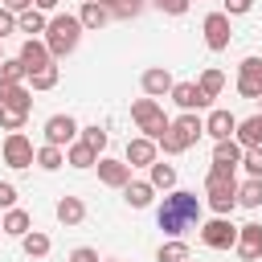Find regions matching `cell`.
Segmentation results:
<instances>
[{
	"mask_svg": "<svg viewBox=\"0 0 262 262\" xmlns=\"http://www.w3.org/2000/svg\"><path fill=\"white\" fill-rule=\"evenodd\" d=\"M156 225L168 237H184L188 229H201V196L188 188H172L156 209Z\"/></svg>",
	"mask_w": 262,
	"mask_h": 262,
	"instance_id": "cell-1",
	"label": "cell"
},
{
	"mask_svg": "<svg viewBox=\"0 0 262 262\" xmlns=\"http://www.w3.org/2000/svg\"><path fill=\"white\" fill-rule=\"evenodd\" d=\"M82 20H78V12H57V16H49V29H45V45H49V53H53V61L57 57H70L74 49H78V41H82Z\"/></svg>",
	"mask_w": 262,
	"mask_h": 262,
	"instance_id": "cell-2",
	"label": "cell"
},
{
	"mask_svg": "<svg viewBox=\"0 0 262 262\" xmlns=\"http://www.w3.org/2000/svg\"><path fill=\"white\" fill-rule=\"evenodd\" d=\"M205 196H209L213 217H229V213L237 209V176H233V168H209V176H205Z\"/></svg>",
	"mask_w": 262,
	"mask_h": 262,
	"instance_id": "cell-3",
	"label": "cell"
},
{
	"mask_svg": "<svg viewBox=\"0 0 262 262\" xmlns=\"http://www.w3.org/2000/svg\"><path fill=\"white\" fill-rule=\"evenodd\" d=\"M131 119H135V127H139L147 139H160V135L172 127V119L164 115V106H160L156 98H135V102H131Z\"/></svg>",
	"mask_w": 262,
	"mask_h": 262,
	"instance_id": "cell-4",
	"label": "cell"
},
{
	"mask_svg": "<svg viewBox=\"0 0 262 262\" xmlns=\"http://www.w3.org/2000/svg\"><path fill=\"white\" fill-rule=\"evenodd\" d=\"M237 233H242V225H233L229 217H209L201 225V242L209 250H233L237 246Z\"/></svg>",
	"mask_w": 262,
	"mask_h": 262,
	"instance_id": "cell-5",
	"label": "cell"
},
{
	"mask_svg": "<svg viewBox=\"0 0 262 262\" xmlns=\"http://www.w3.org/2000/svg\"><path fill=\"white\" fill-rule=\"evenodd\" d=\"M0 151H4V164H8V168H33V164H37V147H33V139H29L25 131H12Z\"/></svg>",
	"mask_w": 262,
	"mask_h": 262,
	"instance_id": "cell-6",
	"label": "cell"
},
{
	"mask_svg": "<svg viewBox=\"0 0 262 262\" xmlns=\"http://www.w3.org/2000/svg\"><path fill=\"white\" fill-rule=\"evenodd\" d=\"M78 135H82V127H78L74 115H49V119H45V143L70 147V143H78Z\"/></svg>",
	"mask_w": 262,
	"mask_h": 262,
	"instance_id": "cell-7",
	"label": "cell"
},
{
	"mask_svg": "<svg viewBox=\"0 0 262 262\" xmlns=\"http://www.w3.org/2000/svg\"><path fill=\"white\" fill-rule=\"evenodd\" d=\"M237 94L258 102L262 98V57H242L237 66Z\"/></svg>",
	"mask_w": 262,
	"mask_h": 262,
	"instance_id": "cell-8",
	"label": "cell"
},
{
	"mask_svg": "<svg viewBox=\"0 0 262 262\" xmlns=\"http://www.w3.org/2000/svg\"><path fill=\"white\" fill-rule=\"evenodd\" d=\"M201 33H205V45H209L213 53L229 49V37H233V29H229V16H225V12H209V16L201 20Z\"/></svg>",
	"mask_w": 262,
	"mask_h": 262,
	"instance_id": "cell-9",
	"label": "cell"
},
{
	"mask_svg": "<svg viewBox=\"0 0 262 262\" xmlns=\"http://www.w3.org/2000/svg\"><path fill=\"white\" fill-rule=\"evenodd\" d=\"M156 156H160V143H156V139H147V135H135V139H127V151H123V160H127L131 168H151V164H156Z\"/></svg>",
	"mask_w": 262,
	"mask_h": 262,
	"instance_id": "cell-10",
	"label": "cell"
},
{
	"mask_svg": "<svg viewBox=\"0 0 262 262\" xmlns=\"http://www.w3.org/2000/svg\"><path fill=\"white\" fill-rule=\"evenodd\" d=\"M16 57L25 61V70H29V74H37V70L53 66V53H49V45H45L41 37H25V45H20V53H16Z\"/></svg>",
	"mask_w": 262,
	"mask_h": 262,
	"instance_id": "cell-11",
	"label": "cell"
},
{
	"mask_svg": "<svg viewBox=\"0 0 262 262\" xmlns=\"http://www.w3.org/2000/svg\"><path fill=\"white\" fill-rule=\"evenodd\" d=\"M94 168H98V180H102L106 188H127V184H131V164H127V160H111V156H102Z\"/></svg>",
	"mask_w": 262,
	"mask_h": 262,
	"instance_id": "cell-12",
	"label": "cell"
},
{
	"mask_svg": "<svg viewBox=\"0 0 262 262\" xmlns=\"http://www.w3.org/2000/svg\"><path fill=\"white\" fill-rule=\"evenodd\" d=\"M0 106L4 111H20V115H29L33 111V90L25 86V82H0Z\"/></svg>",
	"mask_w": 262,
	"mask_h": 262,
	"instance_id": "cell-13",
	"label": "cell"
},
{
	"mask_svg": "<svg viewBox=\"0 0 262 262\" xmlns=\"http://www.w3.org/2000/svg\"><path fill=\"white\" fill-rule=\"evenodd\" d=\"M237 258H246V262H258L262 258V225L258 221H246L242 225V233H237Z\"/></svg>",
	"mask_w": 262,
	"mask_h": 262,
	"instance_id": "cell-14",
	"label": "cell"
},
{
	"mask_svg": "<svg viewBox=\"0 0 262 262\" xmlns=\"http://www.w3.org/2000/svg\"><path fill=\"white\" fill-rule=\"evenodd\" d=\"M205 135H213V143L233 139V135H237V119H233L229 111H209V115H205Z\"/></svg>",
	"mask_w": 262,
	"mask_h": 262,
	"instance_id": "cell-15",
	"label": "cell"
},
{
	"mask_svg": "<svg viewBox=\"0 0 262 262\" xmlns=\"http://www.w3.org/2000/svg\"><path fill=\"white\" fill-rule=\"evenodd\" d=\"M139 82H143V94H147V98H164V94H172V86H176V82H172V74H168L164 66L143 70V78H139Z\"/></svg>",
	"mask_w": 262,
	"mask_h": 262,
	"instance_id": "cell-16",
	"label": "cell"
},
{
	"mask_svg": "<svg viewBox=\"0 0 262 262\" xmlns=\"http://www.w3.org/2000/svg\"><path fill=\"white\" fill-rule=\"evenodd\" d=\"M172 102H176L180 111H205V106H209V98L201 94L196 82H176V86H172Z\"/></svg>",
	"mask_w": 262,
	"mask_h": 262,
	"instance_id": "cell-17",
	"label": "cell"
},
{
	"mask_svg": "<svg viewBox=\"0 0 262 262\" xmlns=\"http://www.w3.org/2000/svg\"><path fill=\"white\" fill-rule=\"evenodd\" d=\"M242 156H246V147H242L237 139L213 143V168H242Z\"/></svg>",
	"mask_w": 262,
	"mask_h": 262,
	"instance_id": "cell-18",
	"label": "cell"
},
{
	"mask_svg": "<svg viewBox=\"0 0 262 262\" xmlns=\"http://www.w3.org/2000/svg\"><path fill=\"white\" fill-rule=\"evenodd\" d=\"M53 213H57V221H61L66 229H74V225L86 221V201H82V196H61Z\"/></svg>",
	"mask_w": 262,
	"mask_h": 262,
	"instance_id": "cell-19",
	"label": "cell"
},
{
	"mask_svg": "<svg viewBox=\"0 0 262 262\" xmlns=\"http://www.w3.org/2000/svg\"><path fill=\"white\" fill-rule=\"evenodd\" d=\"M78 20H82V29H86V33H98V29L111 20V8H102L98 0H86V4L78 8Z\"/></svg>",
	"mask_w": 262,
	"mask_h": 262,
	"instance_id": "cell-20",
	"label": "cell"
},
{
	"mask_svg": "<svg viewBox=\"0 0 262 262\" xmlns=\"http://www.w3.org/2000/svg\"><path fill=\"white\" fill-rule=\"evenodd\" d=\"M172 127H176V131L184 135V143H188V147H192V143H196V139L205 135V119H201L196 111H184L180 119H172Z\"/></svg>",
	"mask_w": 262,
	"mask_h": 262,
	"instance_id": "cell-21",
	"label": "cell"
},
{
	"mask_svg": "<svg viewBox=\"0 0 262 262\" xmlns=\"http://www.w3.org/2000/svg\"><path fill=\"white\" fill-rule=\"evenodd\" d=\"M123 201H127L131 209H147V205L156 201V188H151V180H131V184L123 188Z\"/></svg>",
	"mask_w": 262,
	"mask_h": 262,
	"instance_id": "cell-22",
	"label": "cell"
},
{
	"mask_svg": "<svg viewBox=\"0 0 262 262\" xmlns=\"http://www.w3.org/2000/svg\"><path fill=\"white\" fill-rule=\"evenodd\" d=\"M242 147H262V115H250V119H237V135H233Z\"/></svg>",
	"mask_w": 262,
	"mask_h": 262,
	"instance_id": "cell-23",
	"label": "cell"
},
{
	"mask_svg": "<svg viewBox=\"0 0 262 262\" xmlns=\"http://www.w3.org/2000/svg\"><path fill=\"white\" fill-rule=\"evenodd\" d=\"M98 160H102V156H98V151H94V147H86V143H82V139H78V143H70V147H66V164H70V168H94V164H98Z\"/></svg>",
	"mask_w": 262,
	"mask_h": 262,
	"instance_id": "cell-24",
	"label": "cell"
},
{
	"mask_svg": "<svg viewBox=\"0 0 262 262\" xmlns=\"http://www.w3.org/2000/svg\"><path fill=\"white\" fill-rule=\"evenodd\" d=\"M0 225H4V233H8V237H25V233H33V217H29L25 209H8Z\"/></svg>",
	"mask_w": 262,
	"mask_h": 262,
	"instance_id": "cell-25",
	"label": "cell"
},
{
	"mask_svg": "<svg viewBox=\"0 0 262 262\" xmlns=\"http://www.w3.org/2000/svg\"><path fill=\"white\" fill-rule=\"evenodd\" d=\"M237 205L242 209H262V180L250 176L246 184H237Z\"/></svg>",
	"mask_w": 262,
	"mask_h": 262,
	"instance_id": "cell-26",
	"label": "cell"
},
{
	"mask_svg": "<svg viewBox=\"0 0 262 262\" xmlns=\"http://www.w3.org/2000/svg\"><path fill=\"white\" fill-rule=\"evenodd\" d=\"M61 164H66V147H53V143H41V147H37V168L57 172Z\"/></svg>",
	"mask_w": 262,
	"mask_h": 262,
	"instance_id": "cell-27",
	"label": "cell"
},
{
	"mask_svg": "<svg viewBox=\"0 0 262 262\" xmlns=\"http://www.w3.org/2000/svg\"><path fill=\"white\" fill-rule=\"evenodd\" d=\"M147 172H151V176H147V180H151V188H164V192H172V188H176V168H172V164H160V160H156Z\"/></svg>",
	"mask_w": 262,
	"mask_h": 262,
	"instance_id": "cell-28",
	"label": "cell"
},
{
	"mask_svg": "<svg viewBox=\"0 0 262 262\" xmlns=\"http://www.w3.org/2000/svg\"><path fill=\"white\" fill-rule=\"evenodd\" d=\"M156 262H188V242H180V237H168V242L156 250Z\"/></svg>",
	"mask_w": 262,
	"mask_h": 262,
	"instance_id": "cell-29",
	"label": "cell"
},
{
	"mask_svg": "<svg viewBox=\"0 0 262 262\" xmlns=\"http://www.w3.org/2000/svg\"><path fill=\"white\" fill-rule=\"evenodd\" d=\"M16 29L37 37V33H45V29H49V20H45V12H41V8H29V12H20V16H16Z\"/></svg>",
	"mask_w": 262,
	"mask_h": 262,
	"instance_id": "cell-30",
	"label": "cell"
},
{
	"mask_svg": "<svg viewBox=\"0 0 262 262\" xmlns=\"http://www.w3.org/2000/svg\"><path fill=\"white\" fill-rule=\"evenodd\" d=\"M196 86H201V94H205V98L213 102V98H217V94L225 90V74H221V70H205V74L196 78Z\"/></svg>",
	"mask_w": 262,
	"mask_h": 262,
	"instance_id": "cell-31",
	"label": "cell"
},
{
	"mask_svg": "<svg viewBox=\"0 0 262 262\" xmlns=\"http://www.w3.org/2000/svg\"><path fill=\"white\" fill-rule=\"evenodd\" d=\"M20 250H25L29 258H45V254H49V233H41V229L25 233V237H20Z\"/></svg>",
	"mask_w": 262,
	"mask_h": 262,
	"instance_id": "cell-32",
	"label": "cell"
},
{
	"mask_svg": "<svg viewBox=\"0 0 262 262\" xmlns=\"http://www.w3.org/2000/svg\"><path fill=\"white\" fill-rule=\"evenodd\" d=\"M0 82H12V86H16V82H29L25 61H20V57H4V61H0Z\"/></svg>",
	"mask_w": 262,
	"mask_h": 262,
	"instance_id": "cell-33",
	"label": "cell"
},
{
	"mask_svg": "<svg viewBox=\"0 0 262 262\" xmlns=\"http://www.w3.org/2000/svg\"><path fill=\"white\" fill-rule=\"evenodd\" d=\"M57 78H61V70H57V66H45V70L29 74V90H53Z\"/></svg>",
	"mask_w": 262,
	"mask_h": 262,
	"instance_id": "cell-34",
	"label": "cell"
},
{
	"mask_svg": "<svg viewBox=\"0 0 262 262\" xmlns=\"http://www.w3.org/2000/svg\"><path fill=\"white\" fill-rule=\"evenodd\" d=\"M78 139H82L86 147H94V151L102 156V151H106V139H111V135H106V131H102L98 123H90V127H82V135H78Z\"/></svg>",
	"mask_w": 262,
	"mask_h": 262,
	"instance_id": "cell-35",
	"label": "cell"
},
{
	"mask_svg": "<svg viewBox=\"0 0 262 262\" xmlns=\"http://www.w3.org/2000/svg\"><path fill=\"white\" fill-rule=\"evenodd\" d=\"M156 143L164 147V156H180V151H188V143H184V135H180L176 127H168V131H164Z\"/></svg>",
	"mask_w": 262,
	"mask_h": 262,
	"instance_id": "cell-36",
	"label": "cell"
},
{
	"mask_svg": "<svg viewBox=\"0 0 262 262\" xmlns=\"http://www.w3.org/2000/svg\"><path fill=\"white\" fill-rule=\"evenodd\" d=\"M242 168H246L250 176H258V180H262V147H246V156H242Z\"/></svg>",
	"mask_w": 262,
	"mask_h": 262,
	"instance_id": "cell-37",
	"label": "cell"
},
{
	"mask_svg": "<svg viewBox=\"0 0 262 262\" xmlns=\"http://www.w3.org/2000/svg\"><path fill=\"white\" fill-rule=\"evenodd\" d=\"M25 119H29V115H20V111H4V106H0V127H4L8 135H12V131H20V127H25Z\"/></svg>",
	"mask_w": 262,
	"mask_h": 262,
	"instance_id": "cell-38",
	"label": "cell"
},
{
	"mask_svg": "<svg viewBox=\"0 0 262 262\" xmlns=\"http://www.w3.org/2000/svg\"><path fill=\"white\" fill-rule=\"evenodd\" d=\"M143 4H147V0H119V4H115V16H119V20H131V16L143 12Z\"/></svg>",
	"mask_w": 262,
	"mask_h": 262,
	"instance_id": "cell-39",
	"label": "cell"
},
{
	"mask_svg": "<svg viewBox=\"0 0 262 262\" xmlns=\"http://www.w3.org/2000/svg\"><path fill=\"white\" fill-rule=\"evenodd\" d=\"M151 4H156V8H160V12H168V16H184V12H188V4H192V0H151Z\"/></svg>",
	"mask_w": 262,
	"mask_h": 262,
	"instance_id": "cell-40",
	"label": "cell"
},
{
	"mask_svg": "<svg viewBox=\"0 0 262 262\" xmlns=\"http://www.w3.org/2000/svg\"><path fill=\"white\" fill-rule=\"evenodd\" d=\"M0 209H4V213L16 209V184H12V180H0Z\"/></svg>",
	"mask_w": 262,
	"mask_h": 262,
	"instance_id": "cell-41",
	"label": "cell"
},
{
	"mask_svg": "<svg viewBox=\"0 0 262 262\" xmlns=\"http://www.w3.org/2000/svg\"><path fill=\"white\" fill-rule=\"evenodd\" d=\"M221 4H225V8H221L225 16H242V12H250V8H254V0H221Z\"/></svg>",
	"mask_w": 262,
	"mask_h": 262,
	"instance_id": "cell-42",
	"label": "cell"
},
{
	"mask_svg": "<svg viewBox=\"0 0 262 262\" xmlns=\"http://www.w3.org/2000/svg\"><path fill=\"white\" fill-rule=\"evenodd\" d=\"M66 262H102V258H98V250L78 246V250H70V258H66Z\"/></svg>",
	"mask_w": 262,
	"mask_h": 262,
	"instance_id": "cell-43",
	"label": "cell"
},
{
	"mask_svg": "<svg viewBox=\"0 0 262 262\" xmlns=\"http://www.w3.org/2000/svg\"><path fill=\"white\" fill-rule=\"evenodd\" d=\"M8 33H16V16H12L8 8H0V41H4Z\"/></svg>",
	"mask_w": 262,
	"mask_h": 262,
	"instance_id": "cell-44",
	"label": "cell"
},
{
	"mask_svg": "<svg viewBox=\"0 0 262 262\" xmlns=\"http://www.w3.org/2000/svg\"><path fill=\"white\" fill-rule=\"evenodd\" d=\"M0 8H8L12 16H20V12H29V8H33V0H0Z\"/></svg>",
	"mask_w": 262,
	"mask_h": 262,
	"instance_id": "cell-45",
	"label": "cell"
},
{
	"mask_svg": "<svg viewBox=\"0 0 262 262\" xmlns=\"http://www.w3.org/2000/svg\"><path fill=\"white\" fill-rule=\"evenodd\" d=\"M61 0H33V8H41V12H53Z\"/></svg>",
	"mask_w": 262,
	"mask_h": 262,
	"instance_id": "cell-46",
	"label": "cell"
},
{
	"mask_svg": "<svg viewBox=\"0 0 262 262\" xmlns=\"http://www.w3.org/2000/svg\"><path fill=\"white\" fill-rule=\"evenodd\" d=\"M98 4H102V8H111V16H115V4H119V0H98Z\"/></svg>",
	"mask_w": 262,
	"mask_h": 262,
	"instance_id": "cell-47",
	"label": "cell"
},
{
	"mask_svg": "<svg viewBox=\"0 0 262 262\" xmlns=\"http://www.w3.org/2000/svg\"><path fill=\"white\" fill-rule=\"evenodd\" d=\"M102 262H115V258H102Z\"/></svg>",
	"mask_w": 262,
	"mask_h": 262,
	"instance_id": "cell-48",
	"label": "cell"
},
{
	"mask_svg": "<svg viewBox=\"0 0 262 262\" xmlns=\"http://www.w3.org/2000/svg\"><path fill=\"white\" fill-rule=\"evenodd\" d=\"M258 102H262V98H258ZM258 115H262V111H258Z\"/></svg>",
	"mask_w": 262,
	"mask_h": 262,
	"instance_id": "cell-49",
	"label": "cell"
},
{
	"mask_svg": "<svg viewBox=\"0 0 262 262\" xmlns=\"http://www.w3.org/2000/svg\"><path fill=\"white\" fill-rule=\"evenodd\" d=\"M0 233H4V225H0Z\"/></svg>",
	"mask_w": 262,
	"mask_h": 262,
	"instance_id": "cell-50",
	"label": "cell"
},
{
	"mask_svg": "<svg viewBox=\"0 0 262 262\" xmlns=\"http://www.w3.org/2000/svg\"><path fill=\"white\" fill-rule=\"evenodd\" d=\"M0 61H4V53H0Z\"/></svg>",
	"mask_w": 262,
	"mask_h": 262,
	"instance_id": "cell-51",
	"label": "cell"
}]
</instances>
